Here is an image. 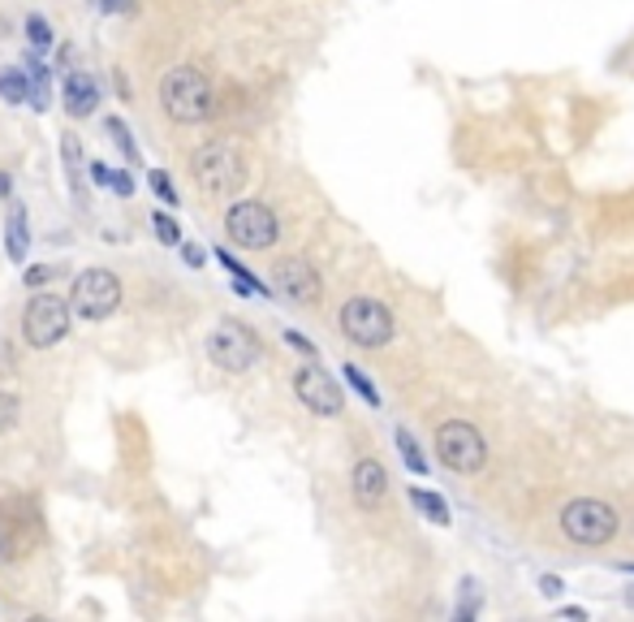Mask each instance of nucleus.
Here are the masks:
<instances>
[{
	"label": "nucleus",
	"instance_id": "obj_30",
	"mask_svg": "<svg viewBox=\"0 0 634 622\" xmlns=\"http://www.w3.org/2000/svg\"><path fill=\"white\" fill-rule=\"evenodd\" d=\"M540 588H544V597H557V593H561V580H553V575H544V580H540Z\"/></svg>",
	"mask_w": 634,
	"mask_h": 622
},
{
	"label": "nucleus",
	"instance_id": "obj_35",
	"mask_svg": "<svg viewBox=\"0 0 634 622\" xmlns=\"http://www.w3.org/2000/svg\"><path fill=\"white\" fill-rule=\"evenodd\" d=\"M91 4H96V0H91ZM100 4H113V0H100Z\"/></svg>",
	"mask_w": 634,
	"mask_h": 622
},
{
	"label": "nucleus",
	"instance_id": "obj_9",
	"mask_svg": "<svg viewBox=\"0 0 634 622\" xmlns=\"http://www.w3.org/2000/svg\"><path fill=\"white\" fill-rule=\"evenodd\" d=\"M122 307V281L109 268H87L74 281V312L87 320H104Z\"/></svg>",
	"mask_w": 634,
	"mask_h": 622
},
{
	"label": "nucleus",
	"instance_id": "obj_6",
	"mask_svg": "<svg viewBox=\"0 0 634 622\" xmlns=\"http://www.w3.org/2000/svg\"><path fill=\"white\" fill-rule=\"evenodd\" d=\"M69 312H74V303H65L61 294H35L26 303V316H22L26 346H35V351L56 346L69 333Z\"/></svg>",
	"mask_w": 634,
	"mask_h": 622
},
{
	"label": "nucleus",
	"instance_id": "obj_23",
	"mask_svg": "<svg viewBox=\"0 0 634 622\" xmlns=\"http://www.w3.org/2000/svg\"><path fill=\"white\" fill-rule=\"evenodd\" d=\"M109 135H117V148H122V152H126V156H130V161H135V156H139V152H135V139H130V135H126V126H122V122H117V117H109Z\"/></svg>",
	"mask_w": 634,
	"mask_h": 622
},
{
	"label": "nucleus",
	"instance_id": "obj_28",
	"mask_svg": "<svg viewBox=\"0 0 634 622\" xmlns=\"http://www.w3.org/2000/svg\"><path fill=\"white\" fill-rule=\"evenodd\" d=\"M113 191H117V195H135V178H130V174H117V169H113Z\"/></svg>",
	"mask_w": 634,
	"mask_h": 622
},
{
	"label": "nucleus",
	"instance_id": "obj_12",
	"mask_svg": "<svg viewBox=\"0 0 634 622\" xmlns=\"http://www.w3.org/2000/svg\"><path fill=\"white\" fill-rule=\"evenodd\" d=\"M350 488H354V502L376 510L384 497H389V471L376 462V458H358L354 471H350Z\"/></svg>",
	"mask_w": 634,
	"mask_h": 622
},
{
	"label": "nucleus",
	"instance_id": "obj_1",
	"mask_svg": "<svg viewBox=\"0 0 634 622\" xmlns=\"http://www.w3.org/2000/svg\"><path fill=\"white\" fill-rule=\"evenodd\" d=\"M160 100H164V113L173 122H181V126H199V122H207L216 113V91H212L207 74L194 69V65H177L164 78Z\"/></svg>",
	"mask_w": 634,
	"mask_h": 622
},
{
	"label": "nucleus",
	"instance_id": "obj_4",
	"mask_svg": "<svg viewBox=\"0 0 634 622\" xmlns=\"http://www.w3.org/2000/svg\"><path fill=\"white\" fill-rule=\"evenodd\" d=\"M436 454H441V462H445L449 471L476 475V471H483V462H487V441L479 436L476 423H467V419H445V423L436 428Z\"/></svg>",
	"mask_w": 634,
	"mask_h": 622
},
{
	"label": "nucleus",
	"instance_id": "obj_31",
	"mask_svg": "<svg viewBox=\"0 0 634 622\" xmlns=\"http://www.w3.org/2000/svg\"><path fill=\"white\" fill-rule=\"evenodd\" d=\"M181 255H186V264H190V268H199V264H203V251H199V246H186Z\"/></svg>",
	"mask_w": 634,
	"mask_h": 622
},
{
	"label": "nucleus",
	"instance_id": "obj_7",
	"mask_svg": "<svg viewBox=\"0 0 634 622\" xmlns=\"http://www.w3.org/2000/svg\"><path fill=\"white\" fill-rule=\"evenodd\" d=\"M225 233H229V242H238L242 251H268V246L277 242V216H272V207L259 204V200H242V204L229 207Z\"/></svg>",
	"mask_w": 634,
	"mask_h": 622
},
{
	"label": "nucleus",
	"instance_id": "obj_32",
	"mask_svg": "<svg viewBox=\"0 0 634 622\" xmlns=\"http://www.w3.org/2000/svg\"><path fill=\"white\" fill-rule=\"evenodd\" d=\"M9 554H13V545H9V536H4V528H0V562H9Z\"/></svg>",
	"mask_w": 634,
	"mask_h": 622
},
{
	"label": "nucleus",
	"instance_id": "obj_24",
	"mask_svg": "<svg viewBox=\"0 0 634 622\" xmlns=\"http://www.w3.org/2000/svg\"><path fill=\"white\" fill-rule=\"evenodd\" d=\"M17 423V398L13 394H0V432H9Z\"/></svg>",
	"mask_w": 634,
	"mask_h": 622
},
{
	"label": "nucleus",
	"instance_id": "obj_19",
	"mask_svg": "<svg viewBox=\"0 0 634 622\" xmlns=\"http://www.w3.org/2000/svg\"><path fill=\"white\" fill-rule=\"evenodd\" d=\"M415 502L432 515V523H449V510H445V502L436 497V493H423V488H415Z\"/></svg>",
	"mask_w": 634,
	"mask_h": 622
},
{
	"label": "nucleus",
	"instance_id": "obj_3",
	"mask_svg": "<svg viewBox=\"0 0 634 622\" xmlns=\"http://www.w3.org/2000/svg\"><path fill=\"white\" fill-rule=\"evenodd\" d=\"M561 532H566L574 545L596 549V545L613 541V532H618V510H613L609 502H600V497H574V502L561 510Z\"/></svg>",
	"mask_w": 634,
	"mask_h": 622
},
{
	"label": "nucleus",
	"instance_id": "obj_17",
	"mask_svg": "<svg viewBox=\"0 0 634 622\" xmlns=\"http://www.w3.org/2000/svg\"><path fill=\"white\" fill-rule=\"evenodd\" d=\"M61 152H65V165H69V182H74V191H83V156H78V139L65 135Z\"/></svg>",
	"mask_w": 634,
	"mask_h": 622
},
{
	"label": "nucleus",
	"instance_id": "obj_22",
	"mask_svg": "<svg viewBox=\"0 0 634 622\" xmlns=\"http://www.w3.org/2000/svg\"><path fill=\"white\" fill-rule=\"evenodd\" d=\"M26 35H30V43H35V48H48V39H52L43 17H26Z\"/></svg>",
	"mask_w": 634,
	"mask_h": 622
},
{
	"label": "nucleus",
	"instance_id": "obj_10",
	"mask_svg": "<svg viewBox=\"0 0 634 622\" xmlns=\"http://www.w3.org/2000/svg\"><path fill=\"white\" fill-rule=\"evenodd\" d=\"M294 394H299V403L312 415H319V419H337L341 407H345L337 381H332L319 364H303V368L294 372Z\"/></svg>",
	"mask_w": 634,
	"mask_h": 622
},
{
	"label": "nucleus",
	"instance_id": "obj_34",
	"mask_svg": "<svg viewBox=\"0 0 634 622\" xmlns=\"http://www.w3.org/2000/svg\"><path fill=\"white\" fill-rule=\"evenodd\" d=\"M626 601H631V606H634V588H631V593H626Z\"/></svg>",
	"mask_w": 634,
	"mask_h": 622
},
{
	"label": "nucleus",
	"instance_id": "obj_29",
	"mask_svg": "<svg viewBox=\"0 0 634 622\" xmlns=\"http://www.w3.org/2000/svg\"><path fill=\"white\" fill-rule=\"evenodd\" d=\"M286 342H290V346H294V351H303V355H316V346H312V342H307V338H303V333H294V329H290V333H286Z\"/></svg>",
	"mask_w": 634,
	"mask_h": 622
},
{
	"label": "nucleus",
	"instance_id": "obj_18",
	"mask_svg": "<svg viewBox=\"0 0 634 622\" xmlns=\"http://www.w3.org/2000/svg\"><path fill=\"white\" fill-rule=\"evenodd\" d=\"M397 445H402V458H406V467H410V471H428V462H423V454H419V445L410 441V432H406V428L397 432Z\"/></svg>",
	"mask_w": 634,
	"mask_h": 622
},
{
	"label": "nucleus",
	"instance_id": "obj_21",
	"mask_svg": "<svg viewBox=\"0 0 634 622\" xmlns=\"http://www.w3.org/2000/svg\"><path fill=\"white\" fill-rule=\"evenodd\" d=\"M152 229L160 233V242H168V246H173V242H181V229H177V220H173V216H164V212H156V216H152Z\"/></svg>",
	"mask_w": 634,
	"mask_h": 622
},
{
	"label": "nucleus",
	"instance_id": "obj_33",
	"mask_svg": "<svg viewBox=\"0 0 634 622\" xmlns=\"http://www.w3.org/2000/svg\"><path fill=\"white\" fill-rule=\"evenodd\" d=\"M9 195V174H0V200Z\"/></svg>",
	"mask_w": 634,
	"mask_h": 622
},
{
	"label": "nucleus",
	"instance_id": "obj_16",
	"mask_svg": "<svg viewBox=\"0 0 634 622\" xmlns=\"http://www.w3.org/2000/svg\"><path fill=\"white\" fill-rule=\"evenodd\" d=\"M26 78H30V109L43 113L48 109V69L39 61H26Z\"/></svg>",
	"mask_w": 634,
	"mask_h": 622
},
{
	"label": "nucleus",
	"instance_id": "obj_15",
	"mask_svg": "<svg viewBox=\"0 0 634 622\" xmlns=\"http://www.w3.org/2000/svg\"><path fill=\"white\" fill-rule=\"evenodd\" d=\"M0 96H4L9 104H26V100H30V78H26V69L0 74Z\"/></svg>",
	"mask_w": 634,
	"mask_h": 622
},
{
	"label": "nucleus",
	"instance_id": "obj_26",
	"mask_svg": "<svg viewBox=\"0 0 634 622\" xmlns=\"http://www.w3.org/2000/svg\"><path fill=\"white\" fill-rule=\"evenodd\" d=\"M87 174H91V182H96V187H113V169H109V165H100V161H96Z\"/></svg>",
	"mask_w": 634,
	"mask_h": 622
},
{
	"label": "nucleus",
	"instance_id": "obj_14",
	"mask_svg": "<svg viewBox=\"0 0 634 622\" xmlns=\"http://www.w3.org/2000/svg\"><path fill=\"white\" fill-rule=\"evenodd\" d=\"M4 246H9V259L22 264L26 259V246H30V229H26V207L9 204V220H4Z\"/></svg>",
	"mask_w": 634,
	"mask_h": 622
},
{
	"label": "nucleus",
	"instance_id": "obj_20",
	"mask_svg": "<svg viewBox=\"0 0 634 622\" xmlns=\"http://www.w3.org/2000/svg\"><path fill=\"white\" fill-rule=\"evenodd\" d=\"M345 381H350V385H354V390H358V394H363V398H367L371 407L380 403V394H376V385H371V381H367V377H363V372H358L354 364H345Z\"/></svg>",
	"mask_w": 634,
	"mask_h": 622
},
{
	"label": "nucleus",
	"instance_id": "obj_2",
	"mask_svg": "<svg viewBox=\"0 0 634 622\" xmlns=\"http://www.w3.org/2000/svg\"><path fill=\"white\" fill-rule=\"evenodd\" d=\"M194 182L207 195H233L246 182V161L238 152V143L229 139H212L194 152Z\"/></svg>",
	"mask_w": 634,
	"mask_h": 622
},
{
	"label": "nucleus",
	"instance_id": "obj_5",
	"mask_svg": "<svg viewBox=\"0 0 634 622\" xmlns=\"http://www.w3.org/2000/svg\"><path fill=\"white\" fill-rule=\"evenodd\" d=\"M341 333L363 351H380L393 342V312L376 299H350L341 307Z\"/></svg>",
	"mask_w": 634,
	"mask_h": 622
},
{
	"label": "nucleus",
	"instance_id": "obj_8",
	"mask_svg": "<svg viewBox=\"0 0 634 622\" xmlns=\"http://www.w3.org/2000/svg\"><path fill=\"white\" fill-rule=\"evenodd\" d=\"M207 355H212V364L225 368V372H246V368L259 359V338H255L246 325L225 320V325L212 329V338H207Z\"/></svg>",
	"mask_w": 634,
	"mask_h": 622
},
{
	"label": "nucleus",
	"instance_id": "obj_13",
	"mask_svg": "<svg viewBox=\"0 0 634 622\" xmlns=\"http://www.w3.org/2000/svg\"><path fill=\"white\" fill-rule=\"evenodd\" d=\"M96 100H100L96 78L83 74V69H74V74L65 78V109H69V117H91V113H96Z\"/></svg>",
	"mask_w": 634,
	"mask_h": 622
},
{
	"label": "nucleus",
	"instance_id": "obj_11",
	"mask_svg": "<svg viewBox=\"0 0 634 622\" xmlns=\"http://www.w3.org/2000/svg\"><path fill=\"white\" fill-rule=\"evenodd\" d=\"M272 281H277V290H281L290 303H299V307H316L319 294H324L319 272L307 264V259H299V255L281 259V264L272 268Z\"/></svg>",
	"mask_w": 634,
	"mask_h": 622
},
{
	"label": "nucleus",
	"instance_id": "obj_27",
	"mask_svg": "<svg viewBox=\"0 0 634 622\" xmlns=\"http://www.w3.org/2000/svg\"><path fill=\"white\" fill-rule=\"evenodd\" d=\"M152 187H156V195H164L168 204H177V195H173V182H168V174H152Z\"/></svg>",
	"mask_w": 634,
	"mask_h": 622
},
{
	"label": "nucleus",
	"instance_id": "obj_25",
	"mask_svg": "<svg viewBox=\"0 0 634 622\" xmlns=\"http://www.w3.org/2000/svg\"><path fill=\"white\" fill-rule=\"evenodd\" d=\"M56 277V268H48V264H35V268H26V285H48Z\"/></svg>",
	"mask_w": 634,
	"mask_h": 622
}]
</instances>
